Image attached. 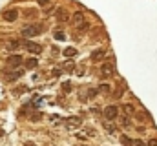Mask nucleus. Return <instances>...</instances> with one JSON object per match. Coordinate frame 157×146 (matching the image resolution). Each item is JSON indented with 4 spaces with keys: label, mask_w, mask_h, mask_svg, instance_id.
Returning a JSON list of instances; mask_svg holds the SVG:
<instances>
[{
    "label": "nucleus",
    "mask_w": 157,
    "mask_h": 146,
    "mask_svg": "<svg viewBox=\"0 0 157 146\" xmlns=\"http://www.w3.org/2000/svg\"><path fill=\"white\" fill-rule=\"evenodd\" d=\"M24 17H26V18H35V17H37V9H31V7L26 9V11H24Z\"/></svg>",
    "instance_id": "23"
},
{
    "label": "nucleus",
    "mask_w": 157,
    "mask_h": 146,
    "mask_svg": "<svg viewBox=\"0 0 157 146\" xmlns=\"http://www.w3.org/2000/svg\"><path fill=\"white\" fill-rule=\"evenodd\" d=\"M75 71H77V75H84V66H80V68L75 70Z\"/></svg>",
    "instance_id": "34"
},
{
    "label": "nucleus",
    "mask_w": 157,
    "mask_h": 146,
    "mask_svg": "<svg viewBox=\"0 0 157 146\" xmlns=\"http://www.w3.org/2000/svg\"><path fill=\"white\" fill-rule=\"evenodd\" d=\"M122 111H124L128 117H130V115H135V108H133L132 104H124V106H122Z\"/></svg>",
    "instance_id": "21"
},
{
    "label": "nucleus",
    "mask_w": 157,
    "mask_h": 146,
    "mask_svg": "<svg viewBox=\"0 0 157 146\" xmlns=\"http://www.w3.org/2000/svg\"><path fill=\"white\" fill-rule=\"evenodd\" d=\"M24 48H26V51H28V53H31V55H40V53H42V49H44V46H42V44L33 42V40H26V42H24Z\"/></svg>",
    "instance_id": "6"
},
{
    "label": "nucleus",
    "mask_w": 157,
    "mask_h": 146,
    "mask_svg": "<svg viewBox=\"0 0 157 146\" xmlns=\"http://www.w3.org/2000/svg\"><path fill=\"white\" fill-rule=\"evenodd\" d=\"M53 36H55V40H66V33H64V31H60L59 28L53 31Z\"/></svg>",
    "instance_id": "19"
},
{
    "label": "nucleus",
    "mask_w": 157,
    "mask_h": 146,
    "mask_svg": "<svg viewBox=\"0 0 157 146\" xmlns=\"http://www.w3.org/2000/svg\"><path fill=\"white\" fill-rule=\"evenodd\" d=\"M132 146H144V143L139 141V139H133V141H132Z\"/></svg>",
    "instance_id": "31"
},
{
    "label": "nucleus",
    "mask_w": 157,
    "mask_h": 146,
    "mask_svg": "<svg viewBox=\"0 0 157 146\" xmlns=\"http://www.w3.org/2000/svg\"><path fill=\"white\" fill-rule=\"evenodd\" d=\"M113 73H115V66L112 62H102L101 64V70H99L101 79H110V77H113Z\"/></svg>",
    "instance_id": "5"
},
{
    "label": "nucleus",
    "mask_w": 157,
    "mask_h": 146,
    "mask_svg": "<svg viewBox=\"0 0 157 146\" xmlns=\"http://www.w3.org/2000/svg\"><path fill=\"white\" fill-rule=\"evenodd\" d=\"M20 33L24 38H33V36H39L44 33V26L42 24H29V26H24L20 29Z\"/></svg>",
    "instance_id": "2"
},
{
    "label": "nucleus",
    "mask_w": 157,
    "mask_h": 146,
    "mask_svg": "<svg viewBox=\"0 0 157 146\" xmlns=\"http://www.w3.org/2000/svg\"><path fill=\"white\" fill-rule=\"evenodd\" d=\"M18 46H20V42H18V40H13V42L7 44V49H17Z\"/></svg>",
    "instance_id": "28"
},
{
    "label": "nucleus",
    "mask_w": 157,
    "mask_h": 146,
    "mask_svg": "<svg viewBox=\"0 0 157 146\" xmlns=\"http://www.w3.org/2000/svg\"><path fill=\"white\" fill-rule=\"evenodd\" d=\"M62 70L66 73H75V70H77V66H75V62L71 60V59H68L64 64H62Z\"/></svg>",
    "instance_id": "12"
},
{
    "label": "nucleus",
    "mask_w": 157,
    "mask_h": 146,
    "mask_svg": "<svg viewBox=\"0 0 157 146\" xmlns=\"http://www.w3.org/2000/svg\"><path fill=\"white\" fill-rule=\"evenodd\" d=\"M40 119H42V113H39V111H35V113L29 117V121H31V122H37V121H40Z\"/></svg>",
    "instance_id": "27"
},
{
    "label": "nucleus",
    "mask_w": 157,
    "mask_h": 146,
    "mask_svg": "<svg viewBox=\"0 0 157 146\" xmlns=\"http://www.w3.org/2000/svg\"><path fill=\"white\" fill-rule=\"evenodd\" d=\"M39 6H42V7H48V6H49V0H39Z\"/></svg>",
    "instance_id": "32"
},
{
    "label": "nucleus",
    "mask_w": 157,
    "mask_h": 146,
    "mask_svg": "<svg viewBox=\"0 0 157 146\" xmlns=\"http://www.w3.org/2000/svg\"><path fill=\"white\" fill-rule=\"evenodd\" d=\"M102 117H104V121H115L119 119V108L117 106H113V104H110V106H106V108L102 110Z\"/></svg>",
    "instance_id": "4"
},
{
    "label": "nucleus",
    "mask_w": 157,
    "mask_h": 146,
    "mask_svg": "<svg viewBox=\"0 0 157 146\" xmlns=\"http://www.w3.org/2000/svg\"><path fill=\"white\" fill-rule=\"evenodd\" d=\"M22 75H24V71L17 68V70H13V71L9 73V75H6V80H7V82H13V80H17V79H20Z\"/></svg>",
    "instance_id": "11"
},
{
    "label": "nucleus",
    "mask_w": 157,
    "mask_h": 146,
    "mask_svg": "<svg viewBox=\"0 0 157 146\" xmlns=\"http://www.w3.org/2000/svg\"><path fill=\"white\" fill-rule=\"evenodd\" d=\"M22 62H24V60H22V57L15 53V55H9V57H7V60H6V66H7L9 70H17V68H18Z\"/></svg>",
    "instance_id": "8"
},
{
    "label": "nucleus",
    "mask_w": 157,
    "mask_h": 146,
    "mask_svg": "<svg viewBox=\"0 0 157 146\" xmlns=\"http://www.w3.org/2000/svg\"><path fill=\"white\" fill-rule=\"evenodd\" d=\"M146 146H157V139H150V141H148V144Z\"/></svg>",
    "instance_id": "33"
},
{
    "label": "nucleus",
    "mask_w": 157,
    "mask_h": 146,
    "mask_svg": "<svg viewBox=\"0 0 157 146\" xmlns=\"http://www.w3.org/2000/svg\"><path fill=\"white\" fill-rule=\"evenodd\" d=\"M24 66H26V70H35V68L39 66V60L33 59V57H31V59H26V60H24Z\"/></svg>",
    "instance_id": "13"
},
{
    "label": "nucleus",
    "mask_w": 157,
    "mask_h": 146,
    "mask_svg": "<svg viewBox=\"0 0 157 146\" xmlns=\"http://www.w3.org/2000/svg\"><path fill=\"white\" fill-rule=\"evenodd\" d=\"M71 24H73V28L78 29L80 33H86V31L90 29V24L86 22V15H84L82 11H77V13L71 15Z\"/></svg>",
    "instance_id": "1"
},
{
    "label": "nucleus",
    "mask_w": 157,
    "mask_h": 146,
    "mask_svg": "<svg viewBox=\"0 0 157 146\" xmlns=\"http://www.w3.org/2000/svg\"><path fill=\"white\" fill-rule=\"evenodd\" d=\"M135 117H137V121H141V122H146V121H150V115H148L146 111H141V113H135Z\"/></svg>",
    "instance_id": "17"
},
{
    "label": "nucleus",
    "mask_w": 157,
    "mask_h": 146,
    "mask_svg": "<svg viewBox=\"0 0 157 146\" xmlns=\"http://www.w3.org/2000/svg\"><path fill=\"white\" fill-rule=\"evenodd\" d=\"M124 91H126V88H124V84H121V86H119L117 90H115V91H113V97H115V99H121V97H122V93H124Z\"/></svg>",
    "instance_id": "22"
},
{
    "label": "nucleus",
    "mask_w": 157,
    "mask_h": 146,
    "mask_svg": "<svg viewBox=\"0 0 157 146\" xmlns=\"http://www.w3.org/2000/svg\"><path fill=\"white\" fill-rule=\"evenodd\" d=\"M55 18H57V22L64 24V22L71 20V15H70L68 9H64V7H57V9H55Z\"/></svg>",
    "instance_id": "7"
},
{
    "label": "nucleus",
    "mask_w": 157,
    "mask_h": 146,
    "mask_svg": "<svg viewBox=\"0 0 157 146\" xmlns=\"http://www.w3.org/2000/svg\"><path fill=\"white\" fill-rule=\"evenodd\" d=\"M112 91V86L110 84H106V82H102L101 86H99V93H102V95H108Z\"/></svg>",
    "instance_id": "14"
},
{
    "label": "nucleus",
    "mask_w": 157,
    "mask_h": 146,
    "mask_svg": "<svg viewBox=\"0 0 157 146\" xmlns=\"http://www.w3.org/2000/svg\"><path fill=\"white\" fill-rule=\"evenodd\" d=\"M104 55H106V51H104L102 48H99V49H95V51H91V55H90V59H91L93 62H101V59H104Z\"/></svg>",
    "instance_id": "10"
},
{
    "label": "nucleus",
    "mask_w": 157,
    "mask_h": 146,
    "mask_svg": "<svg viewBox=\"0 0 157 146\" xmlns=\"http://www.w3.org/2000/svg\"><path fill=\"white\" fill-rule=\"evenodd\" d=\"M24 146H37V144H35V143H31V141H26V143H24Z\"/></svg>",
    "instance_id": "35"
},
{
    "label": "nucleus",
    "mask_w": 157,
    "mask_h": 146,
    "mask_svg": "<svg viewBox=\"0 0 157 146\" xmlns=\"http://www.w3.org/2000/svg\"><path fill=\"white\" fill-rule=\"evenodd\" d=\"M97 93H99V88H88V90H86V97H88V99H95Z\"/></svg>",
    "instance_id": "16"
},
{
    "label": "nucleus",
    "mask_w": 157,
    "mask_h": 146,
    "mask_svg": "<svg viewBox=\"0 0 157 146\" xmlns=\"http://www.w3.org/2000/svg\"><path fill=\"white\" fill-rule=\"evenodd\" d=\"M102 126L106 128V132H108V133H115V132H117V128H115L113 124H110V121H104V122H102Z\"/></svg>",
    "instance_id": "18"
},
{
    "label": "nucleus",
    "mask_w": 157,
    "mask_h": 146,
    "mask_svg": "<svg viewBox=\"0 0 157 146\" xmlns=\"http://www.w3.org/2000/svg\"><path fill=\"white\" fill-rule=\"evenodd\" d=\"M24 91H26V86H18V90H15L13 93H15V95H20V93H24Z\"/></svg>",
    "instance_id": "30"
},
{
    "label": "nucleus",
    "mask_w": 157,
    "mask_h": 146,
    "mask_svg": "<svg viewBox=\"0 0 157 146\" xmlns=\"http://www.w3.org/2000/svg\"><path fill=\"white\" fill-rule=\"evenodd\" d=\"M119 121H121V126H130V119H128V115H122V117H119Z\"/></svg>",
    "instance_id": "26"
},
{
    "label": "nucleus",
    "mask_w": 157,
    "mask_h": 146,
    "mask_svg": "<svg viewBox=\"0 0 157 146\" xmlns=\"http://www.w3.org/2000/svg\"><path fill=\"white\" fill-rule=\"evenodd\" d=\"M84 132H86V135H88V137H95V130H93V128H90V126H88V128H84Z\"/></svg>",
    "instance_id": "29"
},
{
    "label": "nucleus",
    "mask_w": 157,
    "mask_h": 146,
    "mask_svg": "<svg viewBox=\"0 0 157 146\" xmlns=\"http://www.w3.org/2000/svg\"><path fill=\"white\" fill-rule=\"evenodd\" d=\"M62 91H64V93H71V91H73V84H71V80L62 82Z\"/></svg>",
    "instance_id": "15"
},
{
    "label": "nucleus",
    "mask_w": 157,
    "mask_h": 146,
    "mask_svg": "<svg viewBox=\"0 0 157 146\" xmlns=\"http://www.w3.org/2000/svg\"><path fill=\"white\" fill-rule=\"evenodd\" d=\"M62 73H64L62 66H57V68H53V70H51V77H53V79H59Z\"/></svg>",
    "instance_id": "20"
},
{
    "label": "nucleus",
    "mask_w": 157,
    "mask_h": 146,
    "mask_svg": "<svg viewBox=\"0 0 157 146\" xmlns=\"http://www.w3.org/2000/svg\"><path fill=\"white\" fill-rule=\"evenodd\" d=\"M64 126H66L68 132H75L82 126V117H68L64 121Z\"/></svg>",
    "instance_id": "3"
},
{
    "label": "nucleus",
    "mask_w": 157,
    "mask_h": 146,
    "mask_svg": "<svg viewBox=\"0 0 157 146\" xmlns=\"http://www.w3.org/2000/svg\"><path fill=\"white\" fill-rule=\"evenodd\" d=\"M132 141H133V139H130L128 135H121V143L124 146H132Z\"/></svg>",
    "instance_id": "25"
},
{
    "label": "nucleus",
    "mask_w": 157,
    "mask_h": 146,
    "mask_svg": "<svg viewBox=\"0 0 157 146\" xmlns=\"http://www.w3.org/2000/svg\"><path fill=\"white\" fill-rule=\"evenodd\" d=\"M18 18V11L13 7V9H6L4 13H2V20L4 22H15Z\"/></svg>",
    "instance_id": "9"
},
{
    "label": "nucleus",
    "mask_w": 157,
    "mask_h": 146,
    "mask_svg": "<svg viewBox=\"0 0 157 146\" xmlns=\"http://www.w3.org/2000/svg\"><path fill=\"white\" fill-rule=\"evenodd\" d=\"M75 55H77V49H75V48H66V49H64V57L70 59V57H75Z\"/></svg>",
    "instance_id": "24"
}]
</instances>
